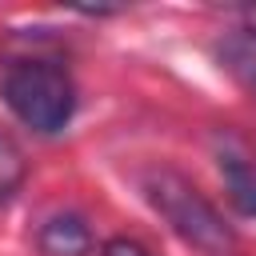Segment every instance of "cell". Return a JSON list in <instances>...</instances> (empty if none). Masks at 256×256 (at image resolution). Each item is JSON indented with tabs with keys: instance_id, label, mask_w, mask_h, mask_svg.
Returning <instances> with one entry per match:
<instances>
[{
	"instance_id": "6da1fadb",
	"label": "cell",
	"mask_w": 256,
	"mask_h": 256,
	"mask_svg": "<svg viewBox=\"0 0 256 256\" xmlns=\"http://www.w3.org/2000/svg\"><path fill=\"white\" fill-rule=\"evenodd\" d=\"M4 104L40 136L64 132L76 112V84L56 60H20L4 72Z\"/></svg>"
},
{
	"instance_id": "7a4b0ae2",
	"label": "cell",
	"mask_w": 256,
	"mask_h": 256,
	"mask_svg": "<svg viewBox=\"0 0 256 256\" xmlns=\"http://www.w3.org/2000/svg\"><path fill=\"white\" fill-rule=\"evenodd\" d=\"M144 188H148L152 208L172 224V232H176L184 244H192V248H200V252H212V256H220V252L232 248V228L224 224V216H220V212L196 192V184H188L180 172H172V168L148 172V176H144Z\"/></svg>"
},
{
	"instance_id": "3957f363",
	"label": "cell",
	"mask_w": 256,
	"mask_h": 256,
	"mask_svg": "<svg viewBox=\"0 0 256 256\" xmlns=\"http://www.w3.org/2000/svg\"><path fill=\"white\" fill-rule=\"evenodd\" d=\"M36 244L44 256H88L92 252V228L80 212H52L40 224Z\"/></svg>"
},
{
	"instance_id": "277c9868",
	"label": "cell",
	"mask_w": 256,
	"mask_h": 256,
	"mask_svg": "<svg viewBox=\"0 0 256 256\" xmlns=\"http://www.w3.org/2000/svg\"><path fill=\"white\" fill-rule=\"evenodd\" d=\"M220 176H224V192L232 208L240 216H256V160L244 156L236 144H228L220 148Z\"/></svg>"
},
{
	"instance_id": "5b68a950",
	"label": "cell",
	"mask_w": 256,
	"mask_h": 256,
	"mask_svg": "<svg viewBox=\"0 0 256 256\" xmlns=\"http://www.w3.org/2000/svg\"><path fill=\"white\" fill-rule=\"evenodd\" d=\"M24 172H28L24 152L16 148V140H12V136H4V132H0V204H8V200L16 196V188L24 184Z\"/></svg>"
},
{
	"instance_id": "8992f818",
	"label": "cell",
	"mask_w": 256,
	"mask_h": 256,
	"mask_svg": "<svg viewBox=\"0 0 256 256\" xmlns=\"http://www.w3.org/2000/svg\"><path fill=\"white\" fill-rule=\"evenodd\" d=\"M104 256H148V252H144V244H136L128 236H116V240L104 244Z\"/></svg>"
},
{
	"instance_id": "52a82bcc",
	"label": "cell",
	"mask_w": 256,
	"mask_h": 256,
	"mask_svg": "<svg viewBox=\"0 0 256 256\" xmlns=\"http://www.w3.org/2000/svg\"><path fill=\"white\" fill-rule=\"evenodd\" d=\"M240 20H244V32L256 40V8H244V12H240Z\"/></svg>"
},
{
	"instance_id": "ba28073f",
	"label": "cell",
	"mask_w": 256,
	"mask_h": 256,
	"mask_svg": "<svg viewBox=\"0 0 256 256\" xmlns=\"http://www.w3.org/2000/svg\"><path fill=\"white\" fill-rule=\"evenodd\" d=\"M228 56H232V52H228ZM232 60H236V64H232V68H240V72H248V80H252V84H256V64H252V68H244V64H248V60H240V56H232Z\"/></svg>"
}]
</instances>
